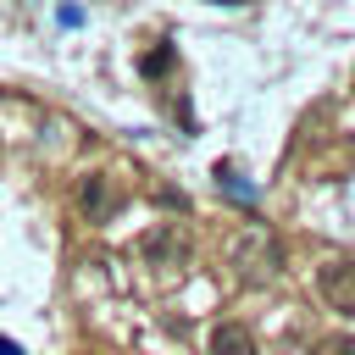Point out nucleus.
<instances>
[{
    "label": "nucleus",
    "instance_id": "obj_1",
    "mask_svg": "<svg viewBox=\"0 0 355 355\" xmlns=\"http://www.w3.org/2000/svg\"><path fill=\"white\" fill-rule=\"evenodd\" d=\"M277 266H283V250H277V239H272L266 227H250V233L233 244V272H239V283L261 288V283L277 277Z\"/></svg>",
    "mask_w": 355,
    "mask_h": 355
},
{
    "label": "nucleus",
    "instance_id": "obj_2",
    "mask_svg": "<svg viewBox=\"0 0 355 355\" xmlns=\"http://www.w3.org/2000/svg\"><path fill=\"white\" fill-rule=\"evenodd\" d=\"M316 294H322L338 316H355V255H333V261H322V272H316Z\"/></svg>",
    "mask_w": 355,
    "mask_h": 355
},
{
    "label": "nucleus",
    "instance_id": "obj_3",
    "mask_svg": "<svg viewBox=\"0 0 355 355\" xmlns=\"http://www.w3.org/2000/svg\"><path fill=\"white\" fill-rule=\"evenodd\" d=\"M116 205H122V194H116V183H111L105 172H89V178L78 183V211H83L89 222H111Z\"/></svg>",
    "mask_w": 355,
    "mask_h": 355
},
{
    "label": "nucleus",
    "instance_id": "obj_4",
    "mask_svg": "<svg viewBox=\"0 0 355 355\" xmlns=\"http://www.w3.org/2000/svg\"><path fill=\"white\" fill-rule=\"evenodd\" d=\"M155 266H178L183 255H189V239L178 233V227H155V233H144V244H139Z\"/></svg>",
    "mask_w": 355,
    "mask_h": 355
},
{
    "label": "nucleus",
    "instance_id": "obj_5",
    "mask_svg": "<svg viewBox=\"0 0 355 355\" xmlns=\"http://www.w3.org/2000/svg\"><path fill=\"white\" fill-rule=\"evenodd\" d=\"M211 355H255L250 327H244V322H222V327L211 333Z\"/></svg>",
    "mask_w": 355,
    "mask_h": 355
},
{
    "label": "nucleus",
    "instance_id": "obj_6",
    "mask_svg": "<svg viewBox=\"0 0 355 355\" xmlns=\"http://www.w3.org/2000/svg\"><path fill=\"white\" fill-rule=\"evenodd\" d=\"M139 67H144V78H161V72H166V67H172V50H166V44H161V50H150V55H144V61H139Z\"/></svg>",
    "mask_w": 355,
    "mask_h": 355
},
{
    "label": "nucleus",
    "instance_id": "obj_7",
    "mask_svg": "<svg viewBox=\"0 0 355 355\" xmlns=\"http://www.w3.org/2000/svg\"><path fill=\"white\" fill-rule=\"evenodd\" d=\"M316 355H355V338H349V333H338V338H327Z\"/></svg>",
    "mask_w": 355,
    "mask_h": 355
},
{
    "label": "nucleus",
    "instance_id": "obj_8",
    "mask_svg": "<svg viewBox=\"0 0 355 355\" xmlns=\"http://www.w3.org/2000/svg\"><path fill=\"white\" fill-rule=\"evenodd\" d=\"M0 355H22V349H17V344H11V338H0Z\"/></svg>",
    "mask_w": 355,
    "mask_h": 355
}]
</instances>
